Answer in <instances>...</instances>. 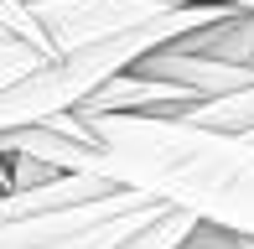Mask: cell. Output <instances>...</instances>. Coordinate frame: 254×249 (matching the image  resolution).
I'll list each match as a JSON object with an SVG mask.
<instances>
[{
    "mask_svg": "<svg viewBox=\"0 0 254 249\" xmlns=\"http://www.w3.org/2000/svg\"><path fill=\"white\" fill-rule=\"evenodd\" d=\"M94 135V177L192 213L254 244V140L135 115H78Z\"/></svg>",
    "mask_w": 254,
    "mask_h": 249,
    "instance_id": "1",
    "label": "cell"
},
{
    "mask_svg": "<svg viewBox=\"0 0 254 249\" xmlns=\"http://www.w3.org/2000/svg\"><path fill=\"white\" fill-rule=\"evenodd\" d=\"M161 208L166 202L145 197V192L109 187L104 197H88V202L0 218V249H120Z\"/></svg>",
    "mask_w": 254,
    "mask_h": 249,
    "instance_id": "2",
    "label": "cell"
},
{
    "mask_svg": "<svg viewBox=\"0 0 254 249\" xmlns=\"http://www.w3.org/2000/svg\"><path fill=\"white\" fill-rule=\"evenodd\" d=\"M171 5L177 0H37L31 16L47 37L52 58H63V52H78V47H94V42L145 26V21L166 16Z\"/></svg>",
    "mask_w": 254,
    "mask_h": 249,
    "instance_id": "3",
    "label": "cell"
},
{
    "mask_svg": "<svg viewBox=\"0 0 254 249\" xmlns=\"http://www.w3.org/2000/svg\"><path fill=\"white\" fill-rule=\"evenodd\" d=\"M145 78H166V83L187 88L197 99H218V94H239V88L254 83L249 67H234V62H218V58H202V52H187V47H161L140 62Z\"/></svg>",
    "mask_w": 254,
    "mask_h": 249,
    "instance_id": "4",
    "label": "cell"
},
{
    "mask_svg": "<svg viewBox=\"0 0 254 249\" xmlns=\"http://www.w3.org/2000/svg\"><path fill=\"white\" fill-rule=\"evenodd\" d=\"M177 47L202 52V58H218V62H234V67H249V73H254V16H249V10H228L223 21H213V26L182 37Z\"/></svg>",
    "mask_w": 254,
    "mask_h": 249,
    "instance_id": "5",
    "label": "cell"
},
{
    "mask_svg": "<svg viewBox=\"0 0 254 249\" xmlns=\"http://www.w3.org/2000/svg\"><path fill=\"white\" fill-rule=\"evenodd\" d=\"M171 124H192V130H213V135H234V140H254V83L239 94H218L192 104L182 120Z\"/></svg>",
    "mask_w": 254,
    "mask_h": 249,
    "instance_id": "6",
    "label": "cell"
},
{
    "mask_svg": "<svg viewBox=\"0 0 254 249\" xmlns=\"http://www.w3.org/2000/svg\"><path fill=\"white\" fill-rule=\"evenodd\" d=\"M197 229V218H192V213H182V208H161L151 223H145V229H135L130 239H125L120 249H182V239H187V234Z\"/></svg>",
    "mask_w": 254,
    "mask_h": 249,
    "instance_id": "7",
    "label": "cell"
},
{
    "mask_svg": "<svg viewBox=\"0 0 254 249\" xmlns=\"http://www.w3.org/2000/svg\"><path fill=\"white\" fill-rule=\"evenodd\" d=\"M42 62H52V52L31 47L26 37H16L10 26H0V94H5L10 83H21V78H31Z\"/></svg>",
    "mask_w": 254,
    "mask_h": 249,
    "instance_id": "8",
    "label": "cell"
},
{
    "mask_svg": "<svg viewBox=\"0 0 254 249\" xmlns=\"http://www.w3.org/2000/svg\"><path fill=\"white\" fill-rule=\"evenodd\" d=\"M0 26H10L16 37H26L31 47L52 52V47H47V37H42V26H37V16H31V5H26V0H0Z\"/></svg>",
    "mask_w": 254,
    "mask_h": 249,
    "instance_id": "9",
    "label": "cell"
},
{
    "mask_svg": "<svg viewBox=\"0 0 254 249\" xmlns=\"http://www.w3.org/2000/svg\"><path fill=\"white\" fill-rule=\"evenodd\" d=\"M182 249H249V244L234 239V234H223V229H213V223H197V229L182 239Z\"/></svg>",
    "mask_w": 254,
    "mask_h": 249,
    "instance_id": "10",
    "label": "cell"
},
{
    "mask_svg": "<svg viewBox=\"0 0 254 249\" xmlns=\"http://www.w3.org/2000/svg\"><path fill=\"white\" fill-rule=\"evenodd\" d=\"M197 5H223V10H249L254 16V0H197Z\"/></svg>",
    "mask_w": 254,
    "mask_h": 249,
    "instance_id": "11",
    "label": "cell"
},
{
    "mask_svg": "<svg viewBox=\"0 0 254 249\" xmlns=\"http://www.w3.org/2000/svg\"><path fill=\"white\" fill-rule=\"evenodd\" d=\"M0 192H10V172H5V161H0Z\"/></svg>",
    "mask_w": 254,
    "mask_h": 249,
    "instance_id": "12",
    "label": "cell"
},
{
    "mask_svg": "<svg viewBox=\"0 0 254 249\" xmlns=\"http://www.w3.org/2000/svg\"><path fill=\"white\" fill-rule=\"evenodd\" d=\"M26 5H37V0H26Z\"/></svg>",
    "mask_w": 254,
    "mask_h": 249,
    "instance_id": "13",
    "label": "cell"
},
{
    "mask_svg": "<svg viewBox=\"0 0 254 249\" xmlns=\"http://www.w3.org/2000/svg\"><path fill=\"white\" fill-rule=\"evenodd\" d=\"M244 244H249V239H244ZM249 249H254V244H249Z\"/></svg>",
    "mask_w": 254,
    "mask_h": 249,
    "instance_id": "14",
    "label": "cell"
}]
</instances>
